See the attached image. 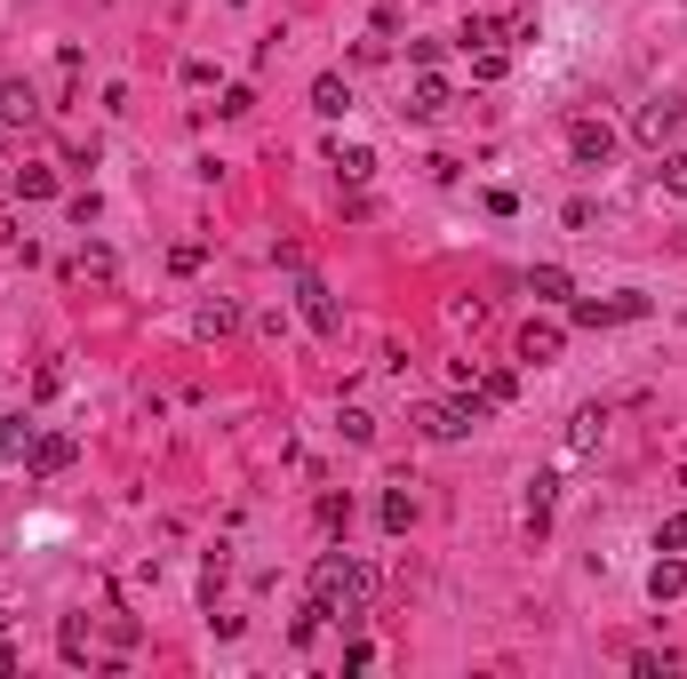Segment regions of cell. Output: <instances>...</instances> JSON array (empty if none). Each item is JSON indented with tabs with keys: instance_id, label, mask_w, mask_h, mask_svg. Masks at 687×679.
Returning a JSON list of instances; mask_svg holds the SVG:
<instances>
[{
	"instance_id": "cell-33",
	"label": "cell",
	"mask_w": 687,
	"mask_h": 679,
	"mask_svg": "<svg viewBox=\"0 0 687 679\" xmlns=\"http://www.w3.org/2000/svg\"><path fill=\"white\" fill-rule=\"evenodd\" d=\"M0 632H9V607H0Z\"/></svg>"
},
{
	"instance_id": "cell-9",
	"label": "cell",
	"mask_w": 687,
	"mask_h": 679,
	"mask_svg": "<svg viewBox=\"0 0 687 679\" xmlns=\"http://www.w3.org/2000/svg\"><path fill=\"white\" fill-rule=\"evenodd\" d=\"M647 600H656V607L687 600V560H679V552H664L656 567H647Z\"/></svg>"
},
{
	"instance_id": "cell-27",
	"label": "cell",
	"mask_w": 687,
	"mask_h": 679,
	"mask_svg": "<svg viewBox=\"0 0 687 679\" xmlns=\"http://www.w3.org/2000/svg\"><path fill=\"white\" fill-rule=\"evenodd\" d=\"M344 439H352V448H368V439H376V416H368V407H344Z\"/></svg>"
},
{
	"instance_id": "cell-11",
	"label": "cell",
	"mask_w": 687,
	"mask_h": 679,
	"mask_svg": "<svg viewBox=\"0 0 687 679\" xmlns=\"http://www.w3.org/2000/svg\"><path fill=\"white\" fill-rule=\"evenodd\" d=\"M32 120H41V96L24 81H0V128H32Z\"/></svg>"
},
{
	"instance_id": "cell-5",
	"label": "cell",
	"mask_w": 687,
	"mask_h": 679,
	"mask_svg": "<svg viewBox=\"0 0 687 679\" xmlns=\"http://www.w3.org/2000/svg\"><path fill=\"white\" fill-rule=\"evenodd\" d=\"M568 160H575V168H607V160H615V128H607V120H575V128H568Z\"/></svg>"
},
{
	"instance_id": "cell-18",
	"label": "cell",
	"mask_w": 687,
	"mask_h": 679,
	"mask_svg": "<svg viewBox=\"0 0 687 679\" xmlns=\"http://www.w3.org/2000/svg\"><path fill=\"white\" fill-rule=\"evenodd\" d=\"M32 439H41V424H32V416H0V456H24Z\"/></svg>"
},
{
	"instance_id": "cell-24",
	"label": "cell",
	"mask_w": 687,
	"mask_h": 679,
	"mask_svg": "<svg viewBox=\"0 0 687 679\" xmlns=\"http://www.w3.org/2000/svg\"><path fill=\"white\" fill-rule=\"evenodd\" d=\"M384 528H392V535L416 528V496H408V488H392V496H384Z\"/></svg>"
},
{
	"instance_id": "cell-22",
	"label": "cell",
	"mask_w": 687,
	"mask_h": 679,
	"mask_svg": "<svg viewBox=\"0 0 687 679\" xmlns=\"http://www.w3.org/2000/svg\"><path fill=\"white\" fill-rule=\"evenodd\" d=\"M656 184H664L672 200H687V152H679V145H672V152L656 160Z\"/></svg>"
},
{
	"instance_id": "cell-21",
	"label": "cell",
	"mask_w": 687,
	"mask_h": 679,
	"mask_svg": "<svg viewBox=\"0 0 687 679\" xmlns=\"http://www.w3.org/2000/svg\"><path fill=\"white\" fill-rule=\"evenodd\" d=\"M320 624H328V607H320V600H304V607H296V624H288V639H296V648H313Z\"/></svg>"
},
{
	"instance_id": "cell-20",
	"label": "cell",
	"mask_w": 687,
	"mask_h": 679,
	"mask_svg": "<svg viewBox=\"0 0 687 679\" xmlns=\"http://www.w3.org/2000/svg\"><path fill=\"white\" fill-rule=\"evenodd\" d=\"M56 648H64V664H88V616H64L56 624Z\"/></svg>"
},
{
	"instance_id": "cell-3",
	"label": "cell",
	"mask_w": 687,
	"mask_h": 679,
	"mask_svg": "<svg viewBox=\"0 0 687 679\" xmlns=\"http://www.w3.org/2000/svg\"><path fill=\"white\" fill-rule=\"evenodd\" d=\"M296 312L313 320V336H344V312H336L328 280H313V272H304V264H296Z\"/></svg>"
},
{
	"instance_id": "cell-6",
	"label": "cell",
	"mask_w": 687,
	"mask_h": 679,
	"mask_svg": "<svg viewBox=\"0 0 687 679\" xmlns=\"http://www.w3.org/2000/svg\"><path fill=\"white\" fill-rule=\"evenodd\" d=\"M640 312H647V296H583L568 320L575 328H615V320H640Z\"/></svg>"
},
{
	"instance_id": "cell-28",
	"label": "cell",
	"mask_w": 687,
	"mask_h": 679,
	"mask_svg": "<svg viewBox=\"0 0 687 679\" xmlns=\"http://www.w3.org/2000/svg\"><path fill=\"white\" fill-rule=\"evenodd\" d=\"M320 528H328V535L352 528V496H320Z\"/></svg>"
},
{
	"instance_id": "cell-4",
	"label": "cell",
	"mask_w": 687,
	"mask_h": 679,
	"mask_svg": "<svg viewBox=\"0 0 687 679\" xmlns=\"http://www.w3.org/2000/svg\"><path fill=\"white\" fill-rule=\"evenodd\" d=\"M632 128H640V145H656V152H664L672 136L687 128V105H679V96H656V105H640V120H632Z\"/></svg>"
},
{
	"instance_id": "cell-10",
	"label": "cell",
	"mask_w": 687,
	"mask_h": 679,
	"mask_svg": "<svg viewBox=\"0 0 687 679\" xmlns=\"http://www.w3.org/2000/svg\"><path fill=\"white\" fill-rule=\"evenodd\" d=\"M560 344H568V328H560V320H528V328H520V360H536V368H543V360H560Z\"/></svg>"
},
{
	"instance_id": "cell-31",
	"label": "cell",
	"mask_w": 687,
	"mask_h": 679,
	"mask_svg": "<svg viewBox=\"0 0 687 679\" xmlns=\"http://www.w3.org/2000/svg\"><path fill=\"white\" fill-rule=\"evenodd\" d=\"M216 113H224V120H240V113H256V88H224V96H216Z\"/></svg>"
},
{
	"instance_id": "cell-13",
	"label": "cell",
	"mask_w": 687,
	"mask_h": 679,
	"mask_svg": "<svg viewBox=\"0 0 687 679\" xmlns=\"http://www.w3.org/2000/svg\"><path fill=\"white\" fill-rule=\"evenodd\" d=\"M9 184H17V200H56V168L24 160V168H9Z\"/></svg>"
},
{
	"instance_id": "cell-2",
	"label": "cell",
	"mask_w": 687,
	"mask_h": 679,
	"mask_svg": "<svg viewBox=\"0 0 687 679\" xmlns=\"http://www.w3.org/2000/svg\"><path fill=\"white\" fill-rule=\"evenodd\" d=\"M488 392H464V400H424L416 407V432L424 439H464V432H479V424H488Z\"/></svg>"
},
{
	"instance_id": "cell-34",
	"label": "cell",
	"mask_w": 687,
	"mask_h": 679,
	"mask_svg": "<svg viewBox=\"0 0 687 679\" xmlns=\"http://www.w3.org/2000/svg\"><path fill=\"white\" fill-rule=\"evenodd\" d=\"M0 152H9V128H0Z\"/></svg>"
},
{
	"instance_id": "cell-17",
	"label": "cell",
	"mask_w": 687,
	"mask_h": 679,
	"mask_svg": "<svg viewBox=\"0 0 687 679\" xmlns=\"http://www.w3.org/2000/svg\"><path fill=\"white\" fill-rule=\"evenodd\" d=\"M600 432H607V407H583V416L568 424V448H575V456H592V448H600Z\"/></svg>"
},
{
	"instance_id": "cell-15",
	"label": "cell",
	"mask_w": 687,
	"mask_h": 679,
	"mask_svg": "<svg viewBox=\"0 0 687 679\" xmlns=\"http://www.w3.org/2000/svg\"><path fill=\"white\" fill-rule=\"evenodd\" d=\"M328 168H336L344 184H368V177H376V152H368V145H336V152H328Z\"/></svg>"
},
{
	"instance_id": "cell-1",
	"label": "cell",
	"mask_w": 687,
	"mask_h": 679,
	"mask_svg": "<svg viewBox=\"0 0 687 679\" xmlns=\"http://www.w3.org/2000/svg\"><path fill=\"white\" fill-rule=\"evenodd\" d=\"M313 600L328 607L336 624H360L368 600H376V575H368L352 552H320V567H313Z\"/></svg>"
},
{
	"instance_id": "cell-29",
	"label": "cell",
	"mask_w": 687,
	"mask_h": 679,
	"mask_svg": "<svg viewBox=\"0 0 687 679\" xmlns=\"http://www.w3.org/2000/svg\"><path fill=\"white\" fill-rule=\"evenodd\" d=\"M479 392H488V400H496V407H504V400H511V392H520V376H511V368H488V376H479Z\"/></svg>"
},
{
	"instance_id": "cell-26",
	"label": "cell",
	"mask_w": 687,
	"mask_h": 679,
	"mask_svg": "<svg viewBox=\"0 0 687 679\" xmlns=\"http://www.w3.org/2000/svg\"><path fill=\"white\" fill-rule=\"evenodd\" d=\"M113 272H120V264H113V248H81V280H96V288H105Z\"/></svg>"
},
{
	"instance_id": "cell-14",
	"label": "cell",
	"mask_w": 687,
	"mask_h": 679,
	"mask_svg": "<svg viewBox=\"0 0 687 679\" xmlns=\"http://www.w3.org/2000/svg\"><path fill=\"white\" fill-rule=\"evenodd\" d=\"M313 113L344 120V113H352V81H344V73H320V81H313Z\"/></svg>"
},
{
	"instance_id": "cell-32",
	"label": "cell",
	"mask_w": 687,
	"mask_h": 679,
	"mask_svg": "<svg viewBox=\"0 0 687 679\" xmlns=\"http://www.w3.org/2000/svg\"><path fill=\"white\" fill-rule=\"evenodd\" d=\"M0 671H17V648H9V632H0Z\"/></svg>"
},
{
	"instance_id": "cell-8",
	"label": "cell",
	"mask_w": 687,
	"mask_h": 679,
	"mask_svg": "<svg viewBox=\"0 0 687 679\" xmlns=\"http://www.w3.org/2000/svg\"><path fill=\"white\" fill-rule=\"evenodd\" d=\"M73 456H81V448H73V432H41V439L24 448V471H41V480H56V471L73 464Z\"/></svg>"
},
{
	"instance_id": "cell-19",
	"label": "cell",
	"mask_w": 687,
	"mask_h": 679,
	"mask_svg": "<svg viewBox=\"0 0 687 679\" xmlns=\"http://www.w3.org/2000/svg\"><path fill=\"white\" fill-rule=\"evenodd\" d=\"M528 288H536L543 304H560V296H575V280H568L560 264H536V272H528Z\"/></svg>"
},
{
	"instance_id": "cell-16",
	"label": "cell",
	"mask_w": 687,
	"mask_h": 679,
	"mask_svg": "<svg viewBox=\"0 0 687 679\" xmlns=\"http://www.w3.org/2000/svg\"><path fill=\"white\" fill-rule=\"evenodd\" d=\"M552 471H536V480H528V535H543V528H552Z\"/></svg>"
},
{
	"instance_id": "cell-12",
	"label": "cell",
	"mask_w": 687,
	"mask_h": 679,
	"mask_svg": "<svg viewBox=\"0 0 687 679\" xmlns=\"http://www.w3.org/2000/svg\"><path fill=\"white\" fill-rule=\"evenodd\" d=\"M232 328H240V304H224V296L192 312V336H200V344H216V336H232Z\"/></svg>"
},
{
	"instance_id": "cell-7",
	"label": "cell",
	"mask_w": 687,
	"mask_h": 679,
	"mask_svg": "<svg viewBox=\"0 0 687 679\" xmlns=\"http://www.w3.org/2000/svg\"><path fill=\"white\" fill-rule=\"evenodd\" d=\"M448 105H456V96H448V81H440V73H432V64H424V73H416V81H408V105H400V113H408V120H440V113H448Z\"/></svg>"
},
{
	"instance_id": "cell-25",
	"label": "cell",
	"mask_w": 687,
	"mask_h": 679,
	"mask_svg": "<svg viewBox=\"0 0 687 679\" xmlns=\"http://www.w3.org/2000/svg\"><path fill=\"white\" fill-rule=\"evenodd\" d=\"M511 73V56H504V41L496 49H472V81H504Z\"/></svg>"
},
{
	"instance_id": "cell-23",
	"label": "cell",
	"mask_w": 687,
	"mask_h": 679,
	"mask_svg": "<svg viewBox=\"0 0 687 679\" xmlns=\"http://www.w3.org/2000/svg\"><path fill=\"white\" fill-rule=\"evenodd\" d=\"M456 41H464V49H496V41H504V17H464Z\"/></svg>"
},
{
	"instance_id": "cell-30",
	"label": "cell",
	"mask_w": 687,
	"mask_h": 679,
	"mask_svg": "<svg viewBox=\"0 0 687 679\" xmlns=\"http://www.w3.org/2000/svg\"><path fill=\"white\" fill-rule=\"evenodd\" d=\"M656 552H687V512H672V520L656 528Z\"/></svg>"
}]
</instances>
